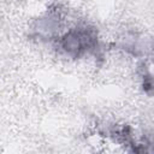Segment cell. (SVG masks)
Masks as SVG:
<instances>
[{"label": "cell", "mask_w": 154, "mask_h": 154, "mask_svg": "<svg viewBox=\"0 0 154 154\" xmlns=\"http://www.w3.org/2000/svg\"><path fill=\"white\" fill-rule=\"evenodd\" d=\"M93 41H94V37L91 36L89 31L76 29V30L67 32L63 37L61 46L67 54L79 55L82 52L91 47Z\"/></svg>", "instance_id": "6da1fadb"}]
</instances>
